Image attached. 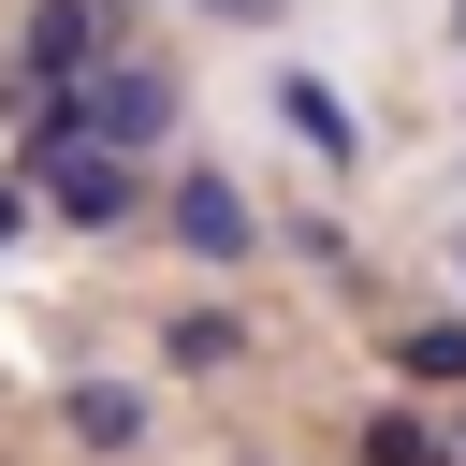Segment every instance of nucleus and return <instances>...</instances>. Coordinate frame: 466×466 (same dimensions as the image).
Returning a JSON list of instances; mask_svg holds the SVG:
<instances>
[{
    "mask_svg": "<svg viewBox=\"0 0 466 466\" xmlns=\"http://www.w3.org/2000/svg\"><path fill=\"white\" fill-rule=\"evenodd\" d=\"M15 73H29V87H73V73H102V0H44Z\"/></svg>",
    "mask_w": 466,
    "mask_h": 466,
    "instance_id": "nucleus-3",
    "label": "nucleus"
},
{
    "mask_svg": "<svg viewBox=\"0 0 466 466\" xmlns=\"http://www.w3.org/2000/svg\"><path fill=\"white\" fill-rule=\"evenodd\" d=\"M364 466H466V451H451L437 422H408V408H379V422H364Z\"/></svg>",
    "mask_w": 466,
    "mask_h": 466,
    "instance_id": "nucleus-6",
    "label": "nucleus"
},
{
    "mask_svg": "<svg viewBox=\"0 0 466 466\" xmlns=\"http://www.w3.org/2000/svg\"><path fill=\"white\" fill-rule=\"evenodd\" d=\"M15 233H29V189H15V175H0V248H15Z\"/></svg>",
    "mask_w": 466,
    "mask_h": 466,
    "instance_id": "nucleus-10",
    "label": "nucleus"
},
{
    "mask_svg": "<svg viewBox=\"0 0 466 466\" xmlns=\"http://www.w3.org/2000/svg\"><path fill=\"white\" fill-rule=\"evenodd\" d=\"M73 131H87V146H116V160H131V146H160V131H175V73H146V58L73 73Z\"/></svg>",
    "mask_w": 466,
    "mask_h": 466,
    "instance_id": "nucleus-1",
    "label": "nucleus"
},
{
    "mask_svg": "<svg viewBox=\"0 0 466 466\" xmlns=\"http://www.w3.org/2000/svg\"><path fill=\"white\" fill-rule=\"evenodd\" d=\"M233 350H248V335H233V320H218V306H189V320H175V364H189V379H218V364H233Z\"/></svg>",
    "mask_w": 466,
    "mask_h": 466,
    "instance_id": "nucleus-9",
    "label": "nucleus"
},
{
    "mask_svg": "<svg viewBox=\"0 0 466 466\" xmlns=\"http://www.w3.org/2000/svg\"><path fill=\"white\" fill-rule=\"evenodd\" d=\"M277 116L306 131V160H350V146H364V131H350V102H335L320 73H277Z\"/></svg>",
    "mask_w": 466,
    "mask_h": 466,
    "instance_id": "nucleus-5",
    "label": "nucleus"
},
{
    "mask_svg": "<svg viewBox=\"0 0 466 466\" xmlns=\"http://www.w3.org/2000/svg\"><path fill=\"white\" fill-rule=\"evenodd\" d=\"M393 364H408V379H422V393H451V379H466V320H422V335H408V350H393Z\"/></svg>",
    "mask_w": 466,
    "mask_h": 466,
    "instance_id": "nucleus-8",
    "label": "nucleus"
},
{
    "mask_svg": "<svg viewBox=\"0 0 466 466\" xmlns=\"http://www.w3.org/2000/svg\"><path fill=\"white\" fill-rule=\"evenodd\" d=\"M29 175H44V204H58L73 233H116V218H131V160H116V146H58V160H29Z\"/></svg>",
    "mask_w": 466,
    "mask_h": 466,
    "instance_id": "nucleus-2",
    "label": "nucleus"
},
{
    "mask_svg": "<svg viewBox=\"0 0 466 466\" xmlns=\"http://www.w3.org/2000/svg\"><path fill=\"white\" fill-rule=\"evenodd\" d=\"M175 248L189 262H248V189L233 175H175Z\"/></svg>",
    "mask_w": 466,
    "mask_h": 466,
    "instance_id": "nucleus-4",
    "label": "nucleus"
},
{
    "mask_svg": "<svg viewBox=\"0 0 466 466\" xmlns=\"http://www.w3.org/2000/svg\"><path fill=\"white\" fill-rule=\"evenodd\" d=\"M73 437H87V451H131V437H146V408H131L116 379H87V393H73Z\"/></svg>",
    "mask_w": 466,
    "mask_h": 466,
    "instance_id": "nucleus-7",
    "label": "nucleus"
},
{
    "mask_svg": "<svg viewBox=\"0 0 466 466\" xmlns=\"http://www.w3.org/2000/svg\"><path fill=\"white\" fill-rule=\"evenodd\" d=\"M218 15H262V0H218Z\"/></svg>",
    "mask_w": 466,
    "mask_h": 466,
    "instance_id": "nucleus-11",
    "label": "nucleus"
}]
</instances>
